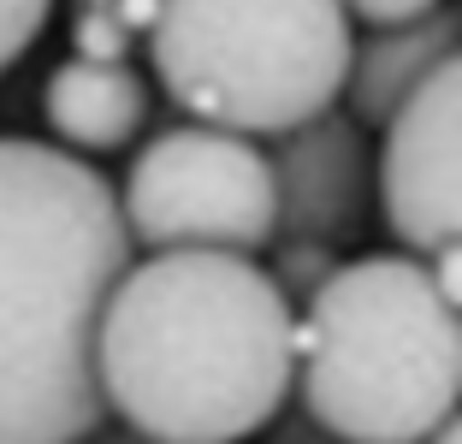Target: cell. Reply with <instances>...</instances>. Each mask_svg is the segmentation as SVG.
<instances>
[{"label":"cell","mask_w":462,"mask_h":444,"mask_svg":"<svg viewBox=\"0 0 462 444\" xmlns=\"http://www.w3.org/2000/svg\"><path fill=\"white\" fill-rule=\"evenodd\" d=\"M427 6H439V0H344V13L362 24H397V18H415Z\"/></svg>","instance_id":"cell-12"},{"label":"cell","mask_w":462,"mask_h":444,"mask_svg":"<svg viewBox=\"0 0 462 444\" xmlns=\"http://www.w3.org/2000/svg\"><path fill=\"white\" fill-rule=\"evenodd\" d=\"M297 309L255 255L154 249L113 279L96 320L107 415L143 439L219 444L261 432L291 397Z\"/></svg>","instance_id":"cell-1"},{"label":"cell","mask_w":462,"mask_h":444,"mask_svg":"<svg viewBox=\"0 0 462 444\" xmlns=\"http://www.w3.org/2000/svg\"><path fill=\"white\" fill-rule=\"evenodd\" d=\"M42 119L78 154H113L131 148L149 125V83L131 60L71 54L42 83Z\"/></svg>","instance_id":"cell-9"},{"label":"cell","mask_w":462,"mask_h":444,"mask_svg":"<svg viewBox=\"0 0 462 444\" xmlns=\"http://www.w3.org/2000/svg\"><path fill=\"white\" fill-rule=\"evenodd\" d=\"M380 214L409 255H433L462 237V66L445 60L421 89H409L380 125Z\"/></svg>","instance_id":"cell-6"},{"label":"cell","mask_w":462,"mask_h":444,"mask_svg":"<svg viewBox=\"0 0 462 444\" xmlns=\"http://www.w3.org/2000/svg\"><path fill=\"white\" fill-rule=\"evenodd\" d=\"M54 0H0V71H13L30 54V42L48 30Z\"/></svg>","instance_id":"cell-11"},{"label":"cell","mask_w":462,"mask_h":444,"mask_svg":"<svg viewBox=\"0 0 462 444\" xmlns=\"http://www.w3.org/2000/svg\"><path fill=\"white\" fill-rule=\"evenodd\" d=\"M273 284L291 296V309H302L320 284L332 279V267H338V249L332 243H320V237H285V231H273Z\"/></svg>","instance_id":"cell-10"},{"label":"cell","mask_w":462,"mask_h":444,"mask_svg":"<svg viewBox=\"0 0 462 444\" xmlns=\"http://www.w3.org/2000/svg\"><path fill=\"white\" fill-rule=\"evenodd\" d=\"M119 190L71 148L0 136V439H83L107 421L96 320L131 267Z\"/></svg>","instance_id":"cell-2"},{"label":"cell","mask_w":462,"mask_h":444,"mask_svg":"<svg viewBox=\"0 0 462 444\" xmlns=\"http://www.w3.org/2000/svg\"><path fill=\"white\" fill-rule=\"evenodd\" d=\"M350 42L344 0H161L149 60L190 119L273 136L338 101Z\"/></svg>","instance_id":"cell-4"},{"label":"cell","mask_w":462,"mask_h":444,"mask_svg":"<svg viewBox=\"0 0 462 444\" xmlns=\"http://www.w3.org/2000/svg\"><path fill=\"white\" fill-rule=\"evenodd\" d=\"M119 214L131 243L143 249H267L273 214V172L267 148L226 125H172L131 161L119 190Z\"/></svg>","instance_id":"cell-5"},{"label":"cell","mask_w":462,"mask_h":444,"mask_svg":"<svg viewBox=\"0 0 462 444\" xmlns=\"http://www.w3.org/2000/svg\"><path fill=\"white\" fill-rule=\"evenodd\" d=\"M457 36H462V18L445 0L415 18H397V24H367V36L350 42L338 107L362 131H380L409 89H421L445 60H457Z\"/></svg>","instance_id":"cell-8"},{"label":"cell","mask_w":462,"mask_h":444,"mask_svg":"<svg viewBox=\"0 0 462 444\" xmlns=\"http://www.w3.org/2000/svg\"><path fill=\"white\" fill-rule=\"evenodd\" d=\"M267 172H273V214H279L285 237H320L332 249H350L367 231L374 148L338 101L273 131Z\"/></svg>","instance_id":"cell-7"},{"label":"cell","mask_w":462,"mask_h":444,"mask_svg":"<svg viewBox=\"0 0 462 444\" xmlns=\"http://www.w3.org/2000/svg\"><path fill=\"white\" fill-rule=\"evenodd\" d=\"M302 415L327 439L409 444L433 439L457 415L462 391V320L445 302L421 255H362L297 314Z\"/></svg>","instance_id":"cell-3"}]
</instances>
